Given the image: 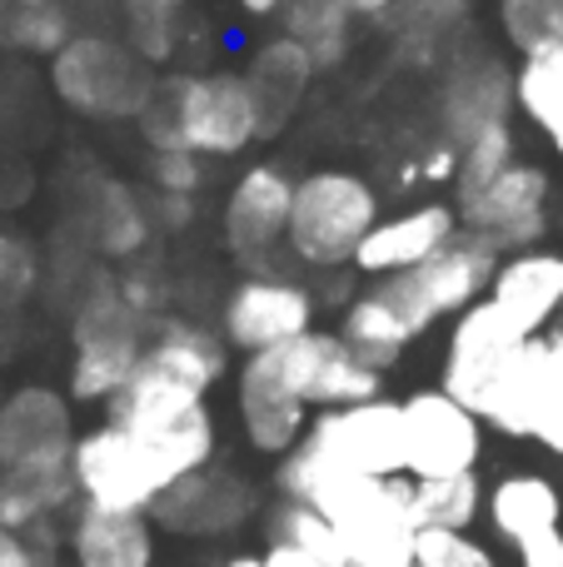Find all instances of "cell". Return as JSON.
<instances>
[{
	"instance_id": "60d3db41",
	"label": "cell",
	"mask_w": 563,
	"mask_h": 567,
	"mask_svg": "<svg viewBox=\"0 0 563 567\" xmlns=\"http://www.w3.org/2000/svg\"><path fill=\"white\" fill-rule=\"evenodd\" d=\"M150 219H155V229H165V235H180V229H190V219H195V199L190 195H155L150 189Z\"/></svg>"
},
{
	"instance_id": "f5cc1de1",
	"label": "cell",
	"mask_w": 563,
	"mask_h": 567,
	"mask_svg": "<svg viewBox=\"0 0 563 567\" xmlns=\"http://www.w3.org/2000/svg\"><path fill=\"white\" fill-rule=\"evenodd\" d=\"M0 409H6V393H0Z\"/></svg>"
},
{
	"instance_id": "484cf974",
	"label": "cell",
	"mask_w": 563,
	"mask_h": 567,
	"mask_svg": "<svg viewBox=\"0 0 563 567\" xmlns=\"http://www.w3.org/2000/svg\"><path fill=\"white\" fill-rule=\"evenodd\" d=\"M339 339L355 353H365L375 369H389L399 363V353L419 339V329L409 323V313L399 309V299L385 289V284H369L365 293L345 303V319H339Z\"/></svg>"
},
{
	"instance_id": "5bb4252c",
	"label": "cell",
	"mask_w": 563,
	"mask_h": 567,
	"mask_svg": "<svg viewBox=\"0 0 563 567\" xmlns=\"http://www.w3.org/2000/svg\"><path fill=\"white\" fill-rule=\"evenodd\" d=\"M275 353H279V369L289 373V383H295V393L315 413L385 399V369H375L365 353H355L339 333L309 329L305 339L279 343Z\"/></svg>"
},
{
	"instance_id": "9c48e42d",
	"label": "cell",
	"mask_w": 563,
	"mask_h": 567,
	"mask_svg": "<svg viewBox=\"0 0 563 567\" xmlns=\"http://www.w3.org/2000/svg\"><path fill=\"white\" fill-rule=\"evenodd\" d=\"M519 110V70L484 45H464L439 70V130L454 150L479 140L484 130L514 125Z\"/></svg>"
},
{
	"instance_id": "4dcf8cb0",
	"label": "cell",
	"mask_w": 563,
	"mask_h": 567,
	"mask_svg": "<svg viewBox=\"0 0 563 567\" xmlns=\"http://www.w3.org/2000/svg\"><path fill=\"white\" fill-rule=\"evenodd\" d=\"M75 20L60 0H45V6H16V0H0V45L20 50V55H45L55 60L60 50L75 40Z\"/></svg>"
},
{
	"instance_id": "7a4b0ae2",
	"label": "cell",
	"mask_w": 563,
	"mask_h": 567,
	"mask_svg": "<svg viewBox=\"0 0 563 567\" xmlns=\"http://www.w3.org/2000/svg\"><path fill=\"white\" fill-rule=\"evenodd\" d=\"M70 483H75V498L85 508L155 513V503L175 483H185V473L170 463L165 449H155L150 439H135V433L105 419L80 433L75 449H70Z\"/></svg>"
},
{
	"instance_id": "d6a6232c",
	"label": "cell",
	"mask_w": 563,
	"mask_h": 567,
	"mask_svg": "<svg viewBox=\"0 0 563 567\" xmlns=\"http://www.w3.org/2000/svg\"><path fill=\"white\" fill-rule=\"evenodd\" d=\"M519 115L563 155V50L519 60Z\"/></svg>"
},
{
	"instance_id": "b9f144b4",
	"label": "cell",
	"mask_w": 563,
	"mask_h": 567,
	"mask_svg": "<svg viewBox=\"0 0 563 567\" xmlns=\"http://www.w3.org/2000/svg\"><path fill=\"white\" fill-rule=\"evenodd\" d=\"M454 175H459V150L449 145V140H439V145L429 150V155L419 159V165L409 169L405 179H429V185H454Z\"/></svg>"
},
{
	"instance_id": "cb8c5ba5",
	"label": "cell",
	"mask_w": 563,
	"mask_h": 567,
	"mask_svg": "<svg viewBox=\"0 0 563 567\" xmlns=\"http://www.w3.org/2000/svg\"><path fill=\"white\" fill-rule=\"evenodd\" d=\"M65 548L75 567H155V528L145 513H105L80 503Z\"/></svg>"
},
{
	"instance_id": "7dc6e473",
	"label": "cell",
	"mask_w": 563,
	"mask_h": 567,
	"mask_svg": "<svg viewBox=\"0 0 563 567\" xmlns=\"http://www.w3.org/2000/svg\"><path fill=\"white\" fill-rule=\"evenodd\" d=\"M339 6H345L355 20H379V25H385L389 10H395L399 0H339Z\"/></svg>"
},
{
	"instance_id": "f6af8a7d",
	"label": "cell",
	"mask_w": 563,
	"mask_h": 567,
	"mask_svg": "<svg viewBox=\"0 0 563 567\" xmlns=\"http://www.w3.org/2000/svg\"><path fill=\"white\" fill-rule=\"evenodd\" d=\"M259 567H329V563H319L315 553L295 548V543H269V548L259 553Z\"/></svg>"
},
{
	"instance_id": "8992f818",
	"label": "cell",
	"mask_w": 563,
	"mask_h": 567,
	"mask_svg": "<svg viewBox=\"0 0 563 567\" xmlns=\"http://www.w3.org/2000/svg\"><path fill=\"white\" fill-rule=\"evenodd\" d=\"M165 95L175 105L180 145L205 159H235L265 140L259 100L249 90L245 70H170Z\"/></svg>"
},
{
	"instance_id": "603a6c76",
	"label": "cell",
	"mask_w": 563,
	"mask_h": 567,
	"mask_svg": "<svg viewBox=\"0 0 563 567\" xmlns=\"http://www.w3.org/2000/svg\"><path fill=\"white\" fill-rule=\"evenodd\" d=\"M315 75H319V65L309 60V50L299 45V40H289L285 30L269 35L265 45H255V55H249V65H245V80H249V90H255V100H259L265 140L279 135V130L295 120V110L305 105Z\"/></svg>"
},
{
	"instance_id": "1f68e13d",
	"label": "cell",
	"mask_w": 563,
	"mask_h": 567,
	"mask_svg": "<svg viewBox=\"0 0 563 567\" xmlns=\"http://www.w3.org/2000/svg\"><path fill=\"white\" fill-rule=\"evenodd\" d=\"M409 503H414L419 528L469 533L479 508H484V488H479V473H459V478H409Z\"/></svg>"
},
{
	"instance_id": "bcb514c9",
	"label": "cell",
	"mask_w": 563,
	"mask_h": 567,
	"mask_svg": "<svg viewBox=\"0 0 563 567\" xmlns=\"http://www.w3.org/2000/svg\"><path fill=\"white\" fill-rule=\"evenodd\" d=\"M534 439L544 443V449L554 453V458H563V393H559L554 403H549V413H544V419H539Z\"/></svg>"
},
{
	"instance_id": "ee69618b",
	"label": "cell",
	"mask_w": 563,
	"mask_h": 567,
	"mask_svg": "<svg viewBox=\"0 0 563 567\" xmlns=\"http://www.w3.org/2000/svg\"><path fill=\"white\" fill-rule=\"evenodd\" d=\"M0 567H45V563H40V553L30 548L25 533H16V528L0 523Z\"/></svg>"
},
{
	"instance_id": "7bdbcfd3",
	"label": "cell",
	"mask_w": 563,
	"mask_h": 567,
	"mask_svg": "<svg viewBox=\"0 0 563 567\" xmlns=\"http://www.w3.org/2000/svg\"><path fill=\"white\" fill-rule=\"evenodd\" d=\"M519 553V567H563V528H549L539 538H529Z\"/></svg>"
},
{
	"instance_id": "7402d4cb",
	"label": "cell",
	"mask_w": 563,
	"mask_h": 567,
	"mask_svg": "<svg viewBox=\"0 0 563 567\" xmlns=\"http://www.w3.org/2000/svg\"><path fill=\"white\" fill-rule=\"evenodd\" d=\"M80 225H85L90 245L105 259H140L145 245L155 239L150 199L115 175H95L85 185V195H80Z\"/></svg>"
},
{
	"instance_id": "836d02e7",
	"label": "cell",
	"mask_w": 563,
	"mask_h": 567,
	"mask_svg": "<svg viewBox=\"0 0 563 567\" xmlns=\"http://www.w3.org/2000/svg\"><path fill=\"white\" fill-rule=\"evenodd\" d=\"M499 30L524 60L563 50V0H499Z\"/></svg>"
},
{
	"instance_id": "db71d44e",
	"label": "cell",
	"mask_w": 563,
	"mask_h": 567,
	"mask_svg": "<svg viewBox=\"0 0 563 567\" xmlns=\"http://www.w3.org/2000/svg\"><path fill=\"white\" fill-rule=\"evenodd\" d=\"M0 359H6V353H0Z\"/></svg>"
},
{
	"instance_id": "8fae6325",
	"label": "cell",
	"mask_w": 563,
	"mask_h": 567,
	"mask_svg": "<svg viewBox=\"0 0 563 567\" xmlns=\"http://www.w3.org/2000/svg\"><path fill=\"white\" fill-rule=\"evenodd\" d=\"M309 329H315V289H305L289 275H269V269L239 279L219 309V333L245 359L305 339Z\"/></svg>"
},
{
	"instance_id": "4316f807",
	"label": "cell",
	"mask_w": 563,
	"mask_h": 567,
	"mask_svg": "<svg viewBox=\"0 0 563 567\" xmlns=\"http://www.w3.org/2000/svg\"><path fill=\"white\" fill-rule=\"evenodd\" d=\"M75 498L70 463H45V468H6L0 473V523L16 533L50 523Z\"/></svg>"
},
{
	"instance_id": "d6986e66",
	"label": "cell",
	"mask_w": 563,
	"mask_h": 567,
	"mask_svg": "<svg viewBox=\"0 0 563 567\" xmlns=\"http://www.w3.org/2000/svg\"><path fill=\"white\" fill-rule=\"evenodd\" d=\"M479 0H399L385 20L389 50L405 70L434 75L469 45Z\"/></svg>"
},
{
	"instance_id": "d4e9b609",
	"label": "cell",
	"mask_w": 563,
	"mask_h": 567,
	"mask_svg": "<svg viewBox=\"0 0 563 567\" xmlns=\"http://www.w3.org/2000/svg\"><path fill=\"white\" fill-rule=\"evenodd\" d=\"M484 513L509 548H524L529 538L559 528L563 498L544 473H504V478L484 493Z\"/></svg>"
},
{
	"instance_id": "d590c367",
	"label": "cell",
	"mask_w": 563,
	"mask_h": 567,
	"mask_svg": "<svg viewBox=\"0 0 563 567\" xmlns=\"http://www.w3.org/2000/svg\"><path fill=\"white\" fill-rule=\"evenodd\" d=\"M275 543H295V548L315 553L319 563H329V567H349L345 543H339L335 523H329L325 513L305 508V503H289V498H285V508L275 513Z\"/></svg>"
},
{
	"instance_id": "3957f363",
	"label": "cell",
	"mask_w": 563,
	"mask_h": 567,
	"mask_svg": "<svg viewBox=\"0 0 563 567\" xmlns=\"http://www.w3.org/2000/svg\"><path fill=\"white\" fill-rule=\"evenodd\" d=\"M70 339H75V359H70V393L80 403H110L135 363L145 359V319L125 303L120 275L95 269L85 279V293L75 299V319H70Z\"/></svg>"
},
{
	"instance_id": "2e32d148",
	"label": "cell",
	"mask_w": 563,
	"mask_h": 567,
	"mask_svg": "<svg viewBox=\"0 0 563 567\" xmlns=\"http://www.w3.org/2000/svg\"><path fill=\"white\" fill-rule=\"evenodd\" d=\"M235 403H239V429H245L249 449H255V453H275V458L295 453L299 439L309 433V423H315V409H309V403L295 393L289 373L279 369V353L275 349L249 353V359L239 363Z\"/></svg>"
},
{
	"instance_id": "f907efd6",
	"label": "cell",
	"mask_w": 563,
	"mask_h": 567,
	"mask_svg": "<svg viewBox=\"0 0 563 567\" xmlns=\"http://www.w3.org/2000/svg\"><path fill=\"white\" fill-rule=\"evenodd\" d=\"M219 567H259V558H245V553H239V558H229V563H219Z\"/></svg>"
},
{
	"instance_id": "4fadbf2b",
	"label": "cell",
	"mask_w": 563,
	"mask_h": 567,
	"mask_svg": "<svg viewBox=\"0 0 563 567\" xmlns=\"http://www.w3.org/2000/svg\"><path fill=\"white\" fill-rule=\"evenodd\" d=\"M529 343V333L499 309L494 299H479L474 309H464L449 329V349H444V373L439 389L454 393L464 409L479 413L484 393L499 383V373L514 363V353Z\"/></svg>"
},
{
	"instance_id": "ac0fdd59",
	"label": "cell",
	"mask_w": 563,
	"mask_h": 567,
	"mask_svg": "<svg viewBox=\"0 0 563 567\" xmlns=\"http://www.w3.org/2000/svg\"><path fill=\"white\" fill-rule=\"evenodd\" d=\"M80 433L70 429V403L55 389H16L0 409V473L6 468H45V463H70Z\"/></svg>"
},
{
	"instance_id": "e0dca14e",
	"label": "cell",
	"mask_w": 563,
	"mask_h": 567,
	"mask_svg": "<svg viewBox=\"0 0 563 567\" xmlns=\"http://www.w3.org/2000/svg\"><path fill=\"white\" fill-rule=\"evenodd\" d=\"M459 235H464L459 205H449V199H419V205L399 209V215H385L369 229L355 255V269H359V279L409 275V269L429 265L439 249H449Z\"/></svg>"
},
{
	"instance_id": "9a60e30c",
	"label": "cell",
	"mask_w": 563,
	"mask_h": 567,
	"mask_svg": "<svg viewBox=\"0 0 563 567\" xmlns=\"http://www.w3.org/2000/svg\"><path fill=\"white\" fill-rule=\"evenodd\" d=\"M295 189H299V179L289 169L269 165V159L239 169V179L229 185L225 215H219L229 255L245 259V265H265L275 255V245H285V235H289Z\"/></svg>"
},
{
	"instance_id": "30bf717a",
	"label": "cell",
	"mask_w": 563,
	"mask_h": 567,
	"mask_svg": "<svg viewBox=\"0 0 563 567\" xmlns=\"http://www.w3.org/2000/svg\"><path fill=\"white\" fill-rule=\"evenodd\" d=\"M549 199H554L549 169L534 165V159H514L479 195L459 199V225H464V235H479L484 245H494L499 255L539 249V239L549 235Z\"/></svg>"
},
{
	"instance_id": "f546056e",
	"label": "cell",
	"mask_w": 563,
	"mask_h": 567,
	"mask_svg": "<svg viewBox=\"0 0 563 567\" xmlns=\"http://www.w3.org/2000/svg\"><path fill=\"white\" fill-rule=\"evenodd\" d=\"M185 10L190 0H120L125 40L145 65H170L185 45Z\"/></svg>"
},
{
	"instance_id": "5b68a950",
	"label": "cell",
	"mask_w": 563,
	"mask_h": 567,
	"mask_svg": "<svg viewBox=\"0 0 563 567\" xmlns=\"http://www.w3.org/2000/svg\"><path fill=\"white\" fill-rule=\"evenodd\" d=\"M160 75L155 65L130 50L125 35L80 30L55 60H50V90L65 110L85 120H140Z\"/></svg>"
},
{
	"instance_id": "ba28073f",
	"label": "cell",
	"mask_w": 563,
	"mask_h": 567,
	"mask_svg": "<svg viewBox=\"0 0 563 567\" xmlns=\"http://www.w3.org/2000/svg\"><path fill=\"white\" fill-rule=\"evenodd\" d=\"M305 449L319 458L339 463L365 478H409V449H405V403L395 399H369L349 403V409L315 413Z\"/></svg>"
},
{
	"instance_id": "ffe728a7",
	"label": "cell",
	"mask_w": 563,
	"mask_h": 567,
	"mask_svg": "<svg viewBox=\"0 0 563 567\" xmlns=\"http://www.w3.org/2000/svg\"><path fill=\"white\" fill-rule=\"evenodd\" d=\"M559 393H563V379L554 369V349H549V339L539 333V339H529L524 349L514 353V363H509L494 389L484 393L479 419H484V429L504 433V439H534L539 419L549 413V403H554Z\"/></svg>"
},
{
	"instance_id": "8d00e7d4",
	"label": "cell",
	"mask_w": 563,
	"mask_h": 567,
	"mask_svg": "<svg viewBox=\"0 0 563 567\" xmlns=\"http://www.w3.org/2000/svg\"><path fill=\"white\" fill-rule=\"evenodd\" d=\"M40 284V249L25 235L0 229V313L20 309Z\"/></svg>"
},
{
	"instance_id": "74e56055",
	"label": "cell",
	"mask_w": 563,
	"mask_h": 567,
	"mask_svg": "<svg viewBox=\"0 0 563 567\" xmlns=\"http://www.w3.org/2000/svg\"><path fill=\"white\" fill-rule=\"evenodd\" d=\"M414 567H499V558L479 538L454 528H419Z\"/></svg>"
},
{
	"instance_id": "277c9868",
	"label": "cell",
	"mask_w": 563,
	"mask_h": 567,
	"mask_svg": "<svg viewBox=\"0 0 563 567\" xmlns=\"http://www.w3.org/2000/svg\"><path fill=\"white\" fill-rule=\"evenodd\" d=\"M379 189L355 169H315L299 179L289 209V255L309 269H355L365 235L379 225Z\"/></svg>"
},
{
	"instance_id": "83f0119b",
	"label": "cell",
	"mask_w": 563,
	"mask_h": 567,
	"mask_svg": "<svg viewBox=\"0 0 563 567\" xmlns=\"http://www.w3.org/2000/svg\"><path fill=\"white\" fill-rule=\"evenodd\" d=\"M155 513L170 528H190V533H219L245 513V488H235L219 473H195V478L175 483L165 498L155 503Z\"/></svg>"
},
{
	"instance_id": "f1b7e54d",
	"label": "cell",
	"mask_w": 563,
	"mask_h": 567,
	"mask_svg": "<svg viewBox=\"0 0 563 567\" xmlns=\"http://www.w3.org/2000/svg\"><path fill=\"white\" fill-rule=\"evenodd\" d=\"M279 25H285L289 40H299L309 50V60L319 70L345 65L349 50H355V16L339 0H289Z\"/></svg>"
},
{
	"instance_id": "c3c4849f",
	"label": "cell",
	"mask_w": 563,
	"mask_h": 567,
	"mask_svg": "<svg viewBox=\"0 0 563 567\" xmlns=\"http://www.w3.org/2000/svg\"><path fill=\"white\" fill-rule=\"evenodd\" d=\"M245 16H255V20H269V16H285V6L289 0H235Z\"/></svg>"
},
{
	"instance_id": "44dd1931",
	"label": "cell",
	"mask_w": 563,
	"mask_h": 567,
	"mask_svg": "<svg viewBox=\"0 0 563 567\" xmlns=\"http://www.w3.org/2000/svg\"><path fill=\"white\" fill-rule=\"evenodd\" d=\"M489 299L529 333H549L563 313V255L559 249H519V255H504L494 269V284H489Z\"/></svg>"
},
{
	"instance_id": "816d5d0a",
	"label": "cell",
	"mask_w": 563,
	"mask_h": 567,
	"mask_svg": "<svg viewBox=\"0 0 563 567\" xmlns=\"http://www.w3.org/2000/svg\"><path fill=\"white\" fill-rule=\"evenodd\" d=\"M16 6H45V0H16Z\"/></svg>"
},
{
	"instance_id": "f35d334b",
	"label": "cell",
	"mask_w": 563,
	"mask_h": 567,
	"mask_svg": "<svg viewBox=\"0 0 563 567\" xmlns=\"http://www.w3.org/2000/svg\"><path fill=\"white\" fill-rule=\"evenodd\" d=\"M205 155H195V150H160V155H150V185H155V195H190L199 199V189H205Z\"/></svg>"
},
{
	"instance_id": "7c38bea8",
	"label": "cell",
	"mask_w": 563,
	"mask_h": 567,
	"mask_svg": "<svg viewBox=\"0 0 563 567\" xmlns=\"http://www.w3.org/2000/svg\"><path fill=\"white\" fill-rule=\"evenodd\" d=\"M409 478H459L479 468L484 419L444 389H419L405 399Z\"/></svg>"
},
{
	"instance_id": "6da1fadb",
	"label": "cell",
	"mask_w": 563,
	"mask_h": 567,
	"mask_svg": "<svg viewBox=\"0 0 563 567\" xmlns=\"http://www.w3.org/2000/svg\"><path fill=\"white\" fill-rule=\"evenodd\" d=\"M279 488L289 503H305L335 523L349 567L414 563L419 523L409 503V478H365L299 443L295 453L279 458Z\"/></svg>"
},
{
	"instance_id": "11a10c76",
	"label": "cell",
	"mask_w": 563,
	"mask_h": 567,
	"mask_svg": "<svg viewBox=\"0 0 563 567\" xmlns=\"http://www.w3.org/2000/svg\"><path fill=\"white\" fill-rule=\"evenodd\" d=\"M409 567H414V563H409Z\"/></svg>"
},
{
	"instance_id": "681fc988",
	"label": "cell",
	"mask_w": 563,
	"mask_h": 567,
	"mask_svg": "<svg viewBox=\"0 0 563 567\" xmlns=\"http://www.w3.org/2000/svg\"><path fill=\"white\" fill-rule=\"evenodd\" d=\"M544 339H549V349H554V369H559V379H563V313H559V323L544 333Z\"/></svg>"
},
{
	"instance_id": "ab89813d",
	"label": "cell",
	"mask_w": 563,
	"mask_h": 567,
	"mask_svg": "<svg viewBox=\"0 0 563 567\" xmlns=\"http://www.w3.org/2000/svg\"><path fill=\"white\" fill-rule=\"evenodd\" d=\"M120 293H125V303L140 313V319H160L165 323V299H170V284L160 275V265H135L120 275Z\"/></svg>"
},
{
	"instance_id": "52a82bcc",
	"label": "cell",
	"mask_w": 563,
	"mask_h": 567,
	"mask_svg": "<svg viewBox=\"0 0 563 567\" xmlns=\"http://www.w3.org/2000/svg\"><path fill=\"white\" fill-rule=\"evenodd\" d=\"M499 259L504 255H499L494 245H484L479 235H459L454 245L439 249L429 265L409 269V275H395V279H375V284H385L399 299V309L409 313V323L424 333V329H434L439 319H459V313L474 309L479 299H489Z\"/></svg>"
},
{
	"instance_id": "e575fe53",
	"label": "cell",
	"mask_w": 563,
	"mask_h": 567,
	"mask_svg": "<svg viewBox=\"0 0 563 567\" xmlns=\"http://www.w3.org/2000/svg\"><path fill=\"white\" fill-rule=\"evenodd\" d=\"M514 159H519V150H514V125L484 130L479 140H469V145L459 150V175H454L459 199H464V195H479V189H484L489 179L504 175Z\"/></svg>"
}]
</instances>
